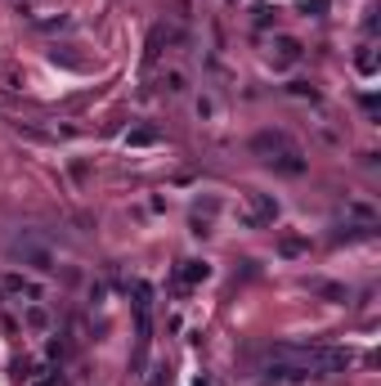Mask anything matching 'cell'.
Here are the masks:
<instances>
[{"label": "cell", "instance_id": "cell-1", "mask_svg": "<svg viewBox=\"0 0 381 386\" xmlns=\"http://www.w3.org/2000/svg\"><path fill=\"white\" fill-rule=\"evenodd\" d=\"M9 252H14L18 261H27V265H32V270H41V274H50V270H54V256H50V252H45V247H41V243H32V238H18V243H14V247H9Z\"/></svg>", "mask_w": 381, "mask_h": 386}, {"label": "cell", "instance_id": "cell-2", "mask_svg": "<svg viewBox=\"0 0 381 386\" xmlns=\"http://www.w3.org/2000/svg\"><path fill=\"white\" fill-rule=\"evenodd\" d=\"M5 288H9V292H18V297H27V301H41V288L27 283V279H18V274H9V279H5Z\"/></svg>", "mask_w": 381, "mask_h": 386}]
</instances>
